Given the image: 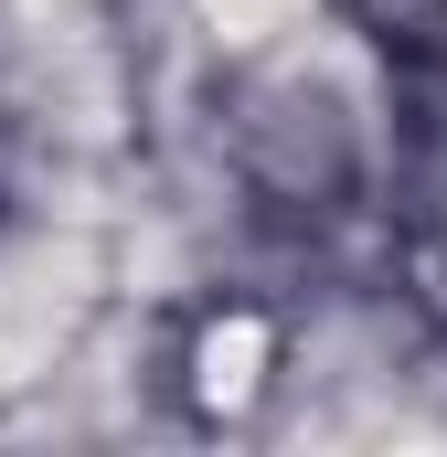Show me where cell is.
<instances>
[{"instance_id": "1", "label": "cell", "mask_w": 447, "mask_h": 457, "mask_svg": "<svg viewBox=\"0 0 447 457\" xmlns=\"http://www.w3.org/2000/svg\"><path fill=\"white\" fill-rule=\"evenodd\" d=\"M288 11H299V0H214V21L234 32V43H256V32H277Z\"/></svg>"}]
</instances>
